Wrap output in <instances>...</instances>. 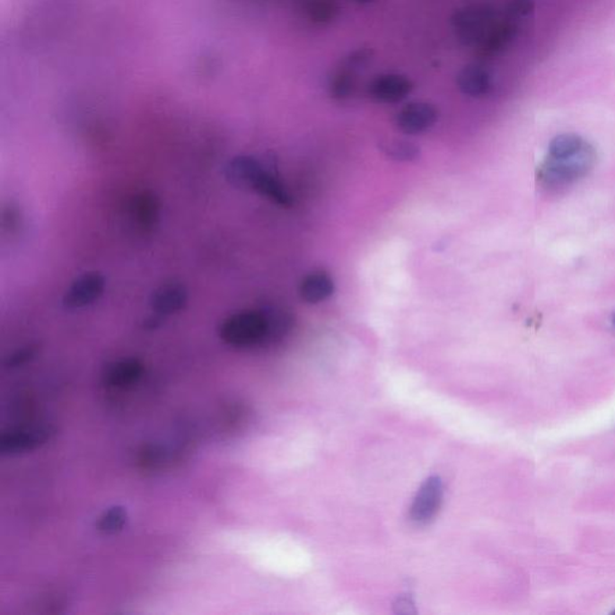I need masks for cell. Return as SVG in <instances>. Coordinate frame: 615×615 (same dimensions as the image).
<instances>
[{"mask_svg": "<svg viewBox=\"0 0 615 615\" xmlns=\"http://www.w3.org/2000/svg\"><path fill=\"white\" fill-rule=\"evenodd\" d=\"M127 514L126 508L123 506H112L108 508L99 517L97 522V529L101 534L115 535L117 532H122L124 526L127 525Z\"/></svg>", "mask_w": 615, "mask_h": 615, "instance_id": "obj_14", "label": "cell"}, {"mask_svg": "<svg viewBox=\"0 0 615 615\" xmlns=\"http://www.w3.org/2000/svg\"><path fill=\"white\" fill-rule=\"evenodd\" d=\"M333 291V280L325 272H314L305 277L300 287L302 298L312 304L327 300L332 296Z\"/></svg>", "mask_w": 615, "mask_h": 615, "instance_id": "obj_11", "label": "cell"}, {"mask_svg": "<svg viewBox=\"0 0 615 615\" xmlns=\"http://www.w3.org/2000/svg\"><path fill=\"white\" fill-rule=\"evenodd\" d=\"M380 152L394 162H414L419 156V148L412 142L390 138L379 144Z\"/></svg>", "mask_w": 615, "mask_h": 615, "instance_id": "obj_13", "label": "cell"}, {"mask_svg": "<svg viewBox=\"0 0 615 615\" xmlns=\"http://www.w3.org/2000/svg\"><path fill=\"white\" fill-rule=\"evenodd\" d=\"M437 119L439 110L435 106L417 102L401 110L396 117V124L401 133L418 135L435 126Z\"/></svg>", "mask_w": 615, "mask_h": 615, "instance_id": "obj_6", "label": "cell"}, {"mask_svg": "<svg viewBox=\"0 0 615 615\" xmlns=\"http://www.w3.org/2000/svg\"><path fill=\"white\" fill-rule=\"evenodd\" d=\"M444 499V483L439 476H430L419 487L410 508L411 521L426 525L436 517Z\"/></svg>", "mask_w": 615, "mask_h": 615, "instance_id": "obj_4", "label": "cell"}, {"mask_svg": "<svg viewBox=\"0 0 615 615\" xmlns=\"http://www.w3.org/2000/svg\"><path fill=\"white\" fill-rule=\"evenodd\" d=\"M614 326H615V316H614Z\"/></svg>", "mask_w": 615, "mask_h": 615, "instance_id": "obj_18", "label": "cell"}, {"mask_svg": "<svg viewBox=\"0 0 615 615\" xmlns=\"http://www.w3.org/2000/svg\"><path fill=\"white\" fill-rule=\"evenodd\" d=\"M53 435H55V429L49 426L15 430L2 437L0 452L3 454L28 452L44 445Z\"/></svg>", "mask_w": 615, "mask_h": 615, "instance_id": "obj_5", "label": "cell"}, {"mask_svg": "<svg viewBox=\"0 0 615 615\" xmlns=\"http://www.w3.org/2000/svg\"><path fill=\"white\" fill-rule=\"evenodd\" d=\"M266 166L250 155H238L229 160L224 169L225 179L237 188H254Z\"/></svg>", "mask_w": 615, "mask_h": 615, "instance_id": "obj_8", "label": "cell"}, {"mask_svg": "<svg viewBox=\"0 0 615 615\" xmlns=\"http://www.w3.org/2000/svg\"><path fill=\"white\" fill-rule=\"evenodd\" d=\"M268 169V167H266L265 171H263L261 176L256 180L252 189L258 191L262 197H266L269 198V200L276 202L277 205L290 206V195L284 189V187L280 184L278 179H277L276 174L273 173L271 170Z\"/></svg>", "mask_w": 615, "mask_h": 615, "instance_id": "obj_12", "label": "cell"}, {"mask_svg": "<svg viewBox=\"0 0 615 615\" xmlns=\"http://www.w3.org/2000/svg\"><path fill=\"white\" fill-rule=\"evenodd\" d=\"M163 316L155 314L149 316V318L145 319L144 321V329H148V330H153V329H158L160 326L163 325Z\"/></svg>", "mask_w": 615, "mask_h": 615, "instance_id": "obj_17", "label": "cell"}, {"mask_svg": "<svg viewBox=\"0 0 615 615\" xmlns=\"http://www.w3.org/2000/svg\"><path fill=\"white\" fill-rule=\"evenodd\" d=\"M596 152L593 145L584 144L570 158H549L539 169V180L546 188H563L575 182L593 169Z\"/></svg>", "mask_w": 615, "mask_h": 615, "instance_id": "obj_2", "label": "cell"}, {"mask_svg": "<svg viewBox=\"0 0 615 615\" xmlns=\"http://www.w3.org/2000/svg\"><path fill=\"white\" fill-rule=\"evenodd\" d=\"M614 614H615V611H614Z\"/></svg>", "mask_w": 615, "mask_h": 615, "instance_id": "obj_19", "label": "cell"}, {"mask_svg": "<svg viewBox=\"0 0 615 615\" xmlns=\"http://www.w3.org/2000/svg\"><path fill=\"white\" fill-rule=\"evenodd\" d=\"M131 213L135 222L145 233H151L158 225L160 219V201L151 190L141 191L135 195L131 204Z\"/></svg>", "mask_w": 615, "mask_h": 615, "instance_id": "obj_9", "label": "cell"}, {"mask_svg": "<svg viewBox=\"0 0 615 615\" xmlns=\"http://www.w3.org/2000/svg\"><path fill=\"white\" fill-rule=\"evenodd\" d=\"M37 353L38 347H35V345H28V347L21 348V350H17L15 354H13L12 356L8 358V361H6V365H8V367L22 365L27 364L28 361H31V358H34Z\"/></svg>", "mask_w": 615, "mask_h": 615, "instance_id": "obj_16", "label": "cell"}, {"mask_svg": "<svg viewBox=\"0 0 615 615\" xmlns=\"http://www.w3.org/2000/svg\"><path fill=\"white\" fill-rule=\"evenodd\" d=\"M106 280L101 272H85L75 279L63 296V307L78 311L94 304L105 293Z\"/></svg>", "mask_w": 615, "mask_h": 615, "instance_id": "obj_3", "label": "cell"}, {"mask_svg": "<svg viewBox=\"0 0 615 615\" xmlns=\"http://www.w3.org/2000/svg\"><path fill=\"white\" fill-rule=\"evenodd\" d=\"M189 294L183 284L171 282L163 284L153 291L151 307L155 314L169 316L179 314L186 309Z\"/></svg>", "mask_w": 615, "mask_h": 615, "instance_id": "obj_7", "label": "cell"}, {"mask_svg": "<svg viewBox=\"0 0 615 615\" xmlns=\"http://www.w3.org/2000/svg\"><path fill=\"white\" fill-rule=\"evenodd\" d=\"M218 334L224 343L233 347H250L275 340L268 312H234L223 320Z\"/></svg>", "mask_w": 615, "mask_h": 615, "instance_id": "obj_1", "label": "cell"}, {"mask_svg": "<svg viewBox=\"0 0 615 615\" xmlns=\"http://www.w3.org/2000/svg\"><path fill=\"white\" fill-rule=\"evenodd\" d=\"M144 374V365L137 358H123L106 367L102 380L110 387L133 385Z\"/></svg>", "mask_w": 615, "mask_h": 615, "instance_id": "obj_10", "label": "cell"}, {"mask_svg": "<svg viewBox=\"0 0 615 615\" xmlns=\"http://www.w3.org/2000/svg\"><path fill=\"white\" fill-rule=\"evenodd\" d=\"M581 136L575 134H563L554 138L549 145V156L554 159L570 158L584 145Z\"/></svg>", "mask_w": 615, "mask_h": 615, "instance_id": "obj_15", "label": "cell"}]
</instances>
